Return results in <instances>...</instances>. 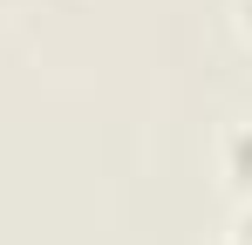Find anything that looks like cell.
<instances>
[{
    "instance_id": "cell-3",
    "label": "cell",
    "mask_w": 252,
    "mask_h": 245,
    "mask_svg": "<svg viewBox=\"0 0 252 245\" xmlns=\"http://www.w3.org/2000/svg\"><path fill=\"white\" fill-rule=\"evenodd\" d=\"M239 239H246V245H252V204H246V218H239Z\"/></svg>"
},
{
    "instance_id": "cell-1",
    "label": "cell",
    "mask_w": 252,
    "mask_h": 245,
    "mask_svg": "<svg viewBox=\"0 0 252 245\" xmlns=\"http://www.w3.org/2000/svg\"><path fill=\"white\" fill-rule=\"evenodd\" d=\"M225 177H232V184H239V191L252 198V122L225 136Z\"/></svg>"
},
{
    "instance_id": "cell-4",
    "label": "cell",
    "mask_w": 252,
    "mask_h": 245,
    "mask_svg": "<svg viewBox=\"0 0 252 245\" xmlns=\"http://www.w3.org/2000/svg\"><path fill=\"white\" fill-rule=\"evenodd\" d=\"M225 245H246V239H239V232H232V239H225Z\"/></svg>"
},
{
    "instance_id": "cell-2",
    "label": "cell",
    "mask_w": 252,
    "mask_h": 245,
    "mask_svg": "<svg viewBox=\"0 0 252 245\" xmlns=\"http://www.w3.org/2000/svg\"><path fill=\"white\" fill-rule=\"evenodd\" d=\"M239 28H246V34H252V0H239Z\"/></svg>"
}]
</instances>
